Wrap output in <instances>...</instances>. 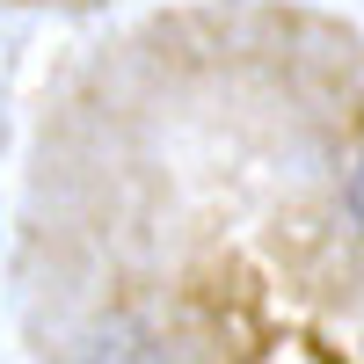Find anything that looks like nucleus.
Masks as SVG:
<instances>
[{"label": "nucleus", "mask_w": 364, "mask_h": 364, "mask_svg": "<svg viewBox=\"0 0 364 364\" xmlns=\"http://www.w3.org/2000/svg\"><path fill=\"white\" fill-rule=\"evenodd\" d=\"M350 219H357V226H364V161H357V168H350Z\"/></svg>", "instance_id": "1"}]
</instances>
